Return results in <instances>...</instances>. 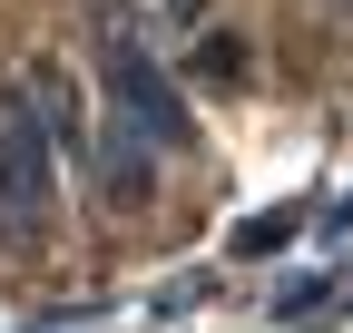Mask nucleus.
Segmentation results:
<instances>
[{
  "label": "nucleus",
  "instance_id": "f257e3e1",
  "mask_svg": "<svg viewBox=\"0 0 353 333\" xmlns=\"http://www.w3.org/2000/svg\"><path fill=\"white\" fill-rule=\"evenodd\" d=\"M99 108H108V128H128V138L157 147V157L187 147V128H196V118H187V89L157 69V50H148L138 30H108L99 39Z\"/></svg>",
  "mask_w": 353,
  "mask_h": 333
},
{
  "label": "nucleus",
  "instance_id": "f03ea898",
  "mask_svg": "<svg viewBox=\"0 0 353 333\" xmlns=\"http://www.w3.org/2000/svg\"><path fill=\"white\" fill-rule=\"evenodd\" d=\"M59 196V138L39 89H0V245H30Z\"/></svg>",
  "mask_w": 353,
  "mask_h": 333
},
{
  "label": "nucleus",
  "instance_id": "7ed1b4c3",
  "mask_svg": "<svg viewBox=\"0 0 353 333\" xmlns=\"http://www.w3.org/2000/svg\"><path fill=\"white\" fill-rule=\"evenodd\" d=\"M99 177H108V196H118V206H138V196H148V177H157V147H138L128 128H99Z\"/></svg>",
  "mask_w": 353,
  "mask_h": 333
},
{
  "label": "nucleus",
  "instance_id": "20e7f679",
  "mask_svg": "<svg viewBox=\"0 0 353 333\" xmlns=\"http://www.w3.org/2000/svg\"><path fill=\"white\" fill-rule=\"evenodd\" d=\"M285 235H294V216H255V226H236L245 255H265V245H285Z\"/></svg>",
  "mask_w": 353,
  "mask_h": 333
}]
</instances>
